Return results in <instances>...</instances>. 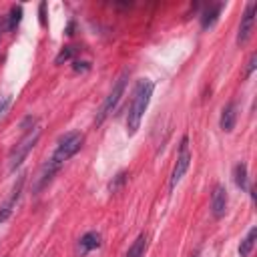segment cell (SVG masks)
<instances>
[{
  "mask_svg": "<svg viewBox=\"0 0 257 257\" xmlns=\"http://www.w3.org/2000/svg\"><path fill=\"white\" fill-rule=\"evenodd\" d=\"M124 175H126V173H120V175H116V183H110V191H116V187H118V185L124 181Z\"/></svg>",
  "mask_w": 257,
  "mask_h": 257,
  "instance_id": "cell-22",
  "label": "cell"
},
{
  "mask_svg": "<svg viewBox=\"0 0 257 257\" xmlns=\"http://www.w3.org/2000/svg\"><path fill=\"white\" fill-rule=\"evenodd\" d=\"M62 165H58V163H54L52 159H48L44 165H42V169H40V173H38V177H36V185H34V193H38V191H42L50 181H52V177L58 173V169H60Z\"/></svg>",
  "mask_w": 257,
  "mask_h": 257,
  "instance_id": "cell-9",
  "label": "cell"
},
{
  "mask_svg": "<svg viewBox=\"0 0 257 257\" xmlns=\"http://www.w3.org/2000/svg\"><path fill=\"white\" fill-rule=\"evenodd\" d=\"M72 68H74V72H86L90 68V64L86 60H74L72 62Z\"/></svg>",
  "mask_w": 257,
  "mask_h": 257,
  "instance_id": "cell-19",
  "label": "cell"
},
{
  "mask_svg": "<svg viewBox=\"0 0 257 257\" xmlns=\"http://www.w3.org/2000/svg\"><path fill=\"white\" fill-rule=\"evenodd\" d=\"M145 249H147V235L141 233V235L133 241V245L128 247V251H126L124 257H143V255H145Z\"/></svg>",
  "mask_w": 257,
  "mask_h": 257,
  "instance_id": "cell-14",
  "label": "cell"
},
{
  "mask_svg": "<svg viewBox=\"0 0 257 257\" xmlns=\"http://www.w3.org/2000/svg\"><path fill=\"white\" fill-rule=\"evenodd\" d=\"M82 143H84L82 133H78V131L66 133V135H62V137L58 139V143H56V151L52 153V157H50V159H52L54 163L62 165L64 161H68L70 157H74V155L80 151Z\"/></svg>",
  "mask_w": 257,
  "mask_h": 257,
  "instance_id": "cell-3",
  "label": "cell"
},
{
  "mask_svg": "<svg viewBox=\"0 0 257 257\" xmlns=\"http://www.w3.org/2000/svg\"><path fill=\"white\" fill-rule=\"evenodd\" d=\"M221 8H223V4H215V6H209V8L203 12V16H201V28H203V30L211 28V26L219 20Z\"/></svg>",
  "mask_w": 257,
  "mask_h": 257,
  "instance_id": "cell-12",
  "label": "cell"
},
{
  "mask_svg": "<svg viewBox=\"0 0 257 257\" xmlns=\"http://www.w3.org/2000/svg\"><path fill=\"white\" fill-rule=\"evenodd\" d=\"M233 179H235V185L239 189H247V165L245 163H237L235 169H233Z\"/></svg>",
  "mask_w": 257,
  "mask_h": 257,
  "instance_id": "cell-15",
  "label": "cell"
},
{
  "mask_svg": "<svg viewBox=\"0 0 257 257\" xmlns=\"http://www.w3.org/2000/svg\"><path fill=\"white\" fill-rule=\"evenodd\" d=\"M22 187H24V175L18 177V181L14 183V187H12V191H10V197H8V199L2 203V207H0V225H2L4 221H8V217L12 215L16 203H18V199H20Z\"/></svg>",
  "mask_w": 257,
  "mask_h": 257,
  "instance_id": "cell-7",
  "label": "cell"
},
{
  "mask_svg": "<svg viewBox=\"0 0 257 257\" xmlns=\"http://www.w3.org/2000/svg\"><path fill=\"white\" fill-rule=\"evenodd\" d=\"M255 239H257V227H251V229L247 231L245 239H243L241 245H239V257H249V253L253 251Z\"/></svg>",
  "mask_w": 257,
  "mask_h": 257,
  "instance_id": "cell-13",
  "label": "cell"
},
{
  "mask_svg": "<svg viewBox=\"0 0 257 257\" xmlns=\"http://www.w3.org/2000/svg\"><path fill=\"white\" fill-rule=\"evenodd\" d=\"M20 20H22V6H12L10 8V16H8V30L14 32L18 28Z\"/></svg>",
  "mask_w": 257,
  "mask_h": 257,
  "instance_id": "cell-17",
  "label": "cell"
},
{
  "mask_svg": "<svg viewBox=\"0 0 257 257\" xmlns=\"http://www.w3.org/2000/svg\"><path fill=\"white\" fill-rule=\"evenodd\" d=\"M235 120H237V102H227L221 110V120H219V126L221 131L225 133H231L233 126H235Z\"/></svg>",
  "mask_w": 257,
  "mask_h": 257,
  "instance_id": "cell-10",
  "label": "cell"
},
{
  "mask_svg": "<svg viewBox=\"0 0 257 257\" xmlns=\"http://www.w3.org/2000/svg\"><path fill=\"white\" fill-rule=\"evenodd\" d=\"M153 90H155V84L153 80L149 78H141L133 90V98H131V104H128V112H126V133L128 135H135L141 126V120H143V114L151 102V96H153Z\"/></svg>",
  "mask_w": 257,
  "mask_h": 257,
  "instance_id": "cell-1",
  "label": "cell"
},
{
  "mask_svg": "<svg viewBox=\"0 0 257 257\" xmlns=\"http://www.w3.org/2000/svg\"><path fill=\"white\" fill-rule=\"evenodd\" d=\"M38 139H40V128L38 126H34V128H30V131H26V135L12 147V151L8 153V169L10 171H16L20 165H22V161L28 157V153L34 149V145L38 143Z\"/></svg>",
  "mask_w": 257,
  "mask_h": 257,
  "instance_id": "cell-2",
  "label": "cell"
},
{
  "mask_svg": "<svg viewBox=\"0 0 257 257\" xmlns=\"http://www.w3.org/2000/svg\"><path fill=\"white\" fill-rule=\"evenodd\" d=\"M227 211V191L223 185H215L211 193V213L215 219H221Z\"/></svg>",
  "mask_w": 257,
  "mask_h": 257,
  "instance_id": "cell-8",
  "label": "cell"
},
{
  "mask_svg": "<svg viewBox=\"0 0 257 257\" xmlns=\"http://www.w3.org/2000/svg\"><path fill=\"white\" fill-rule=\"evenodd\" d=\"M98 247H100V233H96V231L84 233V235L80 237V241H78V251H80V255H86L88 251L98 249Z\"/></svg>",
  "mask_w": 257,
  "mask_h": 257,
  "instance_id": "cell-11",
  "label": "cell"
},
{
  "mask_svg": "<svg viewBox=\"0 0 257 257\" xmlns=\"http://www.w3.org/2000/svg\"><path fill=\"white\" fill-rule=\"evenodd\" d=\"M191 257H199V253H193V255H191Z\"/></svg>",
  "mask_w": 257,
  "mask_h": 257,
  "instance_id": "cell-23",
  "label": "cell"
},
{
  "mask_svg": "<svg viewBox=\"0 0 257 257\" xmlns=\"http://www.w3.org/2000/svg\"><path fill=\"white\" fill-rule=\"evenodd\" d=\"M126 78H128V72H122V74L118 76V80L114 82L112 90L108 92V96L104 98V102H102L100 108H98V114H96V118H94L96 124H100V122L112 112V108L118 104V100H120V96H122V92H124V86H126Z\"/></svg>",
  "mask_w": 257,
  "mask_h": 257,
  "instance_id": "cell-4",
  "label": "cell"
},
{
  "mask_svg": "<svg viewBox=\"0 0 257 257\" xmlns=\"http://www.w3.org/2000/svg\"><path fill=\"white\" fill-rule=\"evenodd\" d=\"M10 102H12V96L10 94H2L0 96V120L6 116V112L10 108Z\"/></svg>",
  "mask_w": 257,
  "mask_h": 257,
  "instance_id": "cell-18",
  "label": "cell"
},
{
  "mask_svg": "<svg viewBox=\"0 0 257 257\" xmlns=\"http://www.w3.org/2000/svg\"><path fill=\"white\" fill-rule=\"evenodd\" d=\"M78 52V46H74V44H68V46H62V50L56 54V58H54V64H62V62H68V60H72V56Z\"/></svg>",
  "mask_w": 257,
  "mask_h": 257,
  "instance_id": "cell-16",
  "label": "cell"
},
{
  "mask_svg": "<svg viewBox=\"0 0 257 257\" xmlns=\"http://www.w3.org/2000/svg\"><path fill=\"white\" fill-rule=\"evenodd\" d=\"M255 62H257V54L253 52V54L249 56V62H247V70H245V76H249V74L255 70Z\"/></svg>",
  "mask_w": 257,
  "mask_h": 257,
  "instance_id": "cell-20",
  "label": "cell"
},
{
  "mask_svg": "<svg viewBox=\"0 0 257 257\" xmlns=\"http://www.w3.org/2000/svg\"><path fill=\"white\" fill-rule=\"evenodd\" d=\"M38 14H40V26H46V2H40Z\"/></svg>",
  "mask_w": 257,
  "mask_h": 257,
  "instance_id": "cell-21",
  "label": "cell"
},
{
  "mask_svg": "<svg viewBox=\"0 0 257 257\" xmlns=\"http://www.w3.org/2000/svg\"><path fill=\"white\" fill-rule=\"evenodd\" d=\"M0 40H2V30H0Z\"/></svg>",
  "mask_w": 257,
  "mask_h": 257,
  "instance_id": "cell-24",
  "label": "cell"
},
{
  "mask_svg": "<svg viewBox=\"0 0 257 257\" xmlns=\"http://www.w3.org/2000/svg\"><path fill=\"white\" fill-rule=\"evenodd\" d=\"M189 165H191L189 139H187V137H183V141H181V151H179V155H177V163H175L173 173H171V179H169V189H171V191L181 183V179H183V177H185V173L189 171Z\"/></svg>",
  "mask_w": 257,
  "mask_h": 257,
  "instance_id": "cell-5",
  "label": "cell"
},
{
  "mask_svg": "<svg viewBox=\"0 0 257 257\" xmlns=\"http://www.w3.org/2000/svg\"><path fill=\"white\" fill-rule=\"evenodd\" d=\"M255 10H257V4H255V2H249L247 8H245V14H243V18H241L239 32H237V44H239V46L247 44L249 38H251L253 24H255Z\"/></svg>",
  "mask_w": 257,
  "mask_h": 257,
  "instance_id": "cell-6",
  "label": "cell"
}]
</instances>
